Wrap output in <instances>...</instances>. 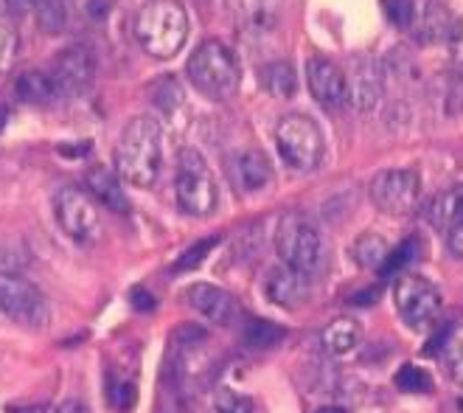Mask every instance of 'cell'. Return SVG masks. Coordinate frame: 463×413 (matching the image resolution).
<instances>
[{
  "mask_svg": "<svg viewBox=\"0 0 463 413\" xmlns=\"http://www.w3.org/2000/svg\"><path fill=\"white\" fill-rule=\"evenodd\" d=\"M160 160H163L160 124L152 116L132 119L116 144L118 178L135 188H149L160 175Z\"/></svg>",
  "mask_w": 463,
  "mask_h": 413,
  "instance_id": "6da1fadb",
  "label": "cell"
},
{
  "mask_svg": "<svg viewBox=\"0 0 463 413\" xmlns=\"http://www.w3.org/2000/svg\"><path fill=\"white\" fill-rule=\"evenodd\" d=\"M135 37L155 60H172L185 45L188 14L177 0H149L135 17Z\"/></svg>",
  "mask_w": 463,
  "mask_h": 413,
  "instance_id": "7a4b0ae2",
  "label": "cell"
},
{
  "mask_svg": "<svg viewBox=\"0 0 463 413\" xmlns=\"http://www.w3.org/2000/svg\"><path fill=\"white\" fill-rule=\"evenodd\" d=\"M188 79L194 82V88L203 96H208L213 101H225L239 91L236 57L231 53L228 45L208 40L194 51V57L188 60Z\"/></svg>",
  "mask_w": 463,
  "mask_h": 413,
  "instance_id": "3957f363",
  "label": "cell"
},
{
  "mask_svg": "<svg viewBox=\"0 0 463 413\" xmlns=\"http://www.w3.org/2000/svg\"><path fill=\"white\" fill-rule=\"evenodd\" d=\"M175 195H177L180 208L192 216H208L216 208V203H220V191H216V183H213L208 163L192 147L180 149L177 175H175Z\"/></svg>",
  "mask_w": 463,
  "mask_h": 413,
  "instance_id": "277c9868",
  "label": "cell"
},
{
  "mask_svg": "<svg viewBox=\"0 0 463 413\" xmlns=\"http://www.w3.org/2000/svg\"><path fill=\"white\" fill-rule=\"evenodd\" d=\"M276 144L281 158L298 172H312L323 163L326 141L320 127L301 113H289L276 127Z\"/></svg>",
  "mask_w": 463,
  "mask_h": 413,
  "instance_id": "5b68a950",
  "label": "cell"
},
{
  "mask_svg": "<svg viewBox=\"0 0 463 413\" xmlns=\"http://www.w3.org/2000/svg\"><path fill=\"white\" fill-rule=\"evenodd\" d=\"M276 251L284 264L301 270V273H315L323 259L320 236L312 228V223L298 211H289L279 219L276 228Z\"/></svg>",
  "mask_w": 463,
  "mask_h": 413,
  "instance_id": "8992f818",
  "label": "cell"
},
{
  "mask_svg": "<svg viewBox=\"0 0 463 413\" xmlns=\"http://www.w3.org/2000/svg\"><path fill=\"white\" fill-rule=\"evenodd\" d=\"M0 312L29 329H40L51 318L45 295L17 273H0Z\"/></svg>",
  "mask_w": 463,
  "mask_h": 413,
  "instance_id": "52a82bcc",
  "label": "cell"
},
{
  "mask_svg": "<svg viewBox=\"0 0 463 413\" xmlns=\"http://www.w3.org/2000/svg\"><path fill=\"white\" fill-rule=\"evenodd\" d=\"M393 301H396L402 321L411 329L430 326L441 312V293L435 290L432 282H427L424 275H416V273L399 275L393 287Z\"/></svg>",
  "mask_w": 463,
  "mask_h": 413,
  "instance_id": "ba28073f",
  "label": "cell"
},
{
  "mask_svg": "<svg viewBox=\"0 0 463 413\" xmlns=\"http://www.w3.org/2000/svg\"><path fill=\"white\" fill-rule=\"evenodd\" d=\"M421 197V180L413 169H385L371 180V200L388 216L413 214Z\"/></svg>",
  "mask_w": 463,
  "mask_h": 413,
  "instance_id": "9c48e42d",
  "label": "cell"
},
{
  "mask_svg": "<svg viewBox=\"0 0 463 413\" xmlns=\"http://www.w3.org/2000/svg\"><path fill=\"white\" fill-rule=\"evenodd\" d=\"M53 214H57L60 228L79 245H88L99 236V211L90 203L88 195H81L79 188L68 186L60 188L57 200H53Z\"/></svg>",
  "mask_w": 463,
  "mask_h": 413,
  "instance_id": "30bf717a",
  "label": "cell"
},
{
  "mask_svg": "<svg viewBox=\"0 0 463 413\" xmlns=\"http://www.w3.org/2000/svg\"><path fill=\"white\" fill-rule=\"evenodd\" d=\"M51 79L60 96H81L88 93L96 76V60L88 45H68L51 62Z\"/></svg>",
  "mask_w": 463,
  "mask_h": 413,
  "instance_id": "8fae6325",
  "label": "cell"
},
{
  "mask_svg": "<svg viewBox=\"0 0 463 413\" xmlns=\"http://www.w3.org/2000/svg\"><path fill=\"white\" fill-rule=\"evenodd\" d=\"M345 82H348V101L357 107L360 113H368V110H373L379 104V99H383L385 73H383L379 60L371 57V53H357V57H351Z\"/></svg>",
  "mask_w": 463,
  "mask_h": 413,
  "instance_id": "7c38bea8",
  "label": "cell"
},
{
  "mask_svg": "<svg viewBox=\"0 0 463 413\" xmlns=\"http://www.w3.org/2000/svg\"><path fill=\"white\" fill-rule=\"evenodd\" d=\"M307 82H309V91L320 107L340 110L348 104V82H345V71L340 65L323 60V57H315L307 65Z\"/></svg>",
  "mask_w": 463,
  "mask_h": 413,
  "instance_id": "4fadbf2b",
  "label": "cell"
},
{
  "mask_svg": "<svg viewBox=\"0 0 463 413\" xmlns=\"http://www.w3.org/2000/svg\"><path fill=\"white\" fill-rule=\"evenodd\" d=\"M407 32L419 45H435L455 32V23L441 0H413V17Z\"/></svg>",
  "mask_w": 463,
  "mask_h": 413,
  "instance_id": "5bb4252c",
  "label": "cell"
},
{
  "mask_svg": "<svg viewBox=\"0 0 463 413\" xmlns=\"http://www.w3.org/2000/svg\"><path fill=\"white\" fill-rule=\"evenodd\" d=\"M231 20L244 32H269L281 17L284 0H225Z\"/></svg>",
  "mask_w": 463,
  "mask_h": 413,
  "instance_id": "9a60e30c",
  "label": "cell"
},
{
  "mask_svg": "<svg viewBox=\"0 0 463 413\" xmlns=\"http://www.w3.org/2000/svg\"><path fill=\"white\" fill-rule=\"evenodd\" d=\"M264 287L272 304H279L284 310H295L307 301V273L295 270L289 264L276 267V270H269Z\"/></svg>",
  "mask_w": 463,
  "mask_h": 413,
  "instance_id": "2e32d148",
  "label": "cell"
},
{
  "mask_svg": "<svg viewBox=\"0 0 463 413\" xmlns=\"http://www.w3.org/2000/svg\"><path fill=\"white\" fill-rule=\"evenodd\" d=\"M188 304H192L200 315H205L208 321L213 323H231L236 318V301L231 298V293H225L222 287H216V284H194V287H188Z\"/></svg>",
  "mask_w": 463,
  "mask_h": 413,
  "instance_id": "e0dca14e",
  "label": "cell"
},
{
  "mask_svg": "<svg viewBox=\"0 0 463 413\" xmlns=\"http://www.w3.org/2000/svg\"><path fill=\"white\" fill-rule=\"evenodd\" d=\"M88 188H90V195L104 206V208H110L116 214H127L129 211V200L124 195V188H121V180L110 172V169H104V167H93L88 172Z\"/></svg>",
  "mask_w": 463,
  "mask_h": 413,
  "instance_id": "ac0fdd59",
  "label": "cell"
},
{
  "mask_svg": "<svg viewBox=\"0 0 463 413\" xmlns=\"http://www.w3.org/2000/svg\"><path fill=\"white\" fill-rule=\"evenodd\" d=\"M272 180V167L264 152H244L233 163V183L241 191H261Z\"/></svg>",
  "mask_w": 463,
  "mask_h": 413,
  "instance_id": "d6986e66",
  "label": "cell"
},
{
  "mask_svg": "<svg viewBox=\"0 0 463 413\" xmlns=\"http://www.w3.org/2000/svg\"><path fill=\"white\" fill-rule=\"evenodd\" d=\"M363 343V326L354 318H337L323 329V346L329 354L343 357Z\"/></svg>",
  "mask_w": 463,
  "mask_h": 413,
  "instance_id": "ffe728a7",
  "label": "cell"
},
{
  "mask_svg": "<svg viewBox=\"0 0 463 413\" xmlns=\"http://www.w3.org/2000/svg\"><path fill=\"white\" fill-rule=\"evenodd\" d=\"M388 254H391L388 239L383 234H373V231L360 234L357 242H354V247H351L354 262H357L363 270H379V267L385 264Z\"/></svg>",
  "mask_w": 463,
  "mask_h": 413,
  "instance_id": "44dd1931",
  "label": "cell"
},
{
  "mask_svg": "<svg viewBox=\"0 0 463 413\" xmlns=\"http://www.w3.org/2000/svg\"><path fill=\"white\" fill-rule=\"evenodd\" d=\"M463 216V186H452L444 195H439L430 206V223L439 231H449Z\"/></svg>",
  "mask_w": 463,
  "mask_h": 413,
  "instance_id": "7402d4cb",
  "label": "cell"
},
{
  "mask_svg": "<svg viewBox=\"0 0 463 413\" xmlns=\"http://www.w3.org/2000/svg\"><path fill=\"white\" fill-rule=\"evenodd\" d=\"M37 29L48 37H60L68 29L71 20V4L68 0H37L34 6Z\"/></svg>",
  "mask_w": 463,
  "mask_h": 413,
  "instance_id": "603a6c76",
  "label": "cell"
},
{
  "mask_svg": "<svg viewBox=\"0 0 463 413\" xmlns=\"http://www.w3.org/2000/svg\"><path fill=\"white\" fill-rule=\"evenodd\" d=\"M259 79H261L264 91L269 96H276V99H289L298 91V76H295V68L289 62H269V65H264Z\"/></svg>",
  "mask_w": 463,
  "mask_h": 413,
  "instance_id": "cb8c5ba5",
  "label": "cell"
},
{
  "mask_svg": "<svg viewBox=\"0 0 463 413\" xmlns=\"http://www.w3.org/2000/svg\"><path fill=\"white\" fill-rule=\"evenodd\" d=\"M17 96L29 104H48L51 99H57V88H53L51 73L43 71H25L17 79Z\"/></svg>",
  "mask_w": 463,
  "mask_h": 413,
  "instance_id": "d4e9b609",
  "label": "cell"
},
{
  "mask_svg": "<svg viewBox=\"0 0 463 413\" xmlns=\"http://www.w3.org/2000/svg\"><path fill=\"white\" fill-rule=\"evenodd\" d=\"M104 394H107V402H110V408L118 410V413L132 410V408H135V399H138V389H135L132 377L118 374L116 369H107Z\"/></svg>",
  "mask_w": 463,
  "mask_h": 413,
  "instance_id": "484cf974",
  "label": "cell"
},
{
  "mask_svg": "<svg viewBox=\"0 0 463 413\" xmlns=\"http://www.w3.org/2000/svg\"><path fill=\"white\" fill-rule=\"evenodd\" d=\"M244 341H248L250 346L256 349H269V346H276L284 341L287 335V329L279 326V323H272V321H259V318H250L248 323H244Z\"/></svg>",
  "mask_w": 463,
  "mask_h": 413,
  "instance_id": "4316f807",
  "label": "cell"
},
{
  "mask_svg": "<svg viewBox=\"0 0 463 413\" xmlns=\"http://www.w3.org/2000/svg\"><path fill=\"white\" fill-rule=\"evenodd\" d=\"M393 382H396V389H402V391H407V394H430V391H432V377H430L424 369L413 366V363L402 366V369L396 371Z\"/></svg>",
  "mask_w": 463,
  "mask_h": 413,
  "instance_id": "83f0119b",
  "label": "cell"
},
{
  "mask_svg": "<svg viewBox=\"0 0 463 413\" xmlns=\"http://www.w3.org/2000/svg\"><path fill=\"white\" fill-rule=\"evenodd\" d=\"M20 51V34L12 20H0V76H6L17 60Z\"/></svg>",
  "mask_w": 463,
  "mask_h": 413,
  "instance_id": "f1b7e54d",
  "label": "cell"
},
{
  "mask_svg": "<svg viewBox=\"0 0 463 413\" xmlns=\"http://www.w3.org/2000/svg\"><path fill=\"white\" fill-rule=\"evenodd\" d=\"M419 247H421V239L419 236H411V239H404L396 251H391L388 254V259H385V264L379 267V273L383 275H393V273H402L407 264H411L416 256H419Z\"/></svg>",
  "mask_w": 463,
  "mask_h": 413,
  "instance_id": "f546056e",
  "label": "cell"
},
{
  "mask_svg": "<svg viewBox=\"0 0 463 413\" xmlns=\"http://www.w3.org/2000/svg\"><path fill=\"white\" fill-rule=\"evenodd\" d=\"M444 357H447V371H449V377H452L458 385H463V332L449 338Z\"/></svg>",
  "mask_w": 463,
  "mask_h": 413,
  "instance_id": "4dcf8cb0",
  "label": "cell"
},
{
  "mask_svg": "<svg viewBox=\"0 0 463 413\" xmlns=\"http://www.w3.org/2000/svg\"><path fill=\"white\" fill-rule=\"evenodd\" d=\"M216 245V239L211 236V239H203V242H197V245H192L188 251L177 259V264H175V270L177 273H183V270H192V267H197L208 254H211V247Z\"/></svg>",
  "mask_w": 463,
  "mask_h": 413,
  "instance_id": "1f68e13d",
  "label": "cell"
},
{
  "mask_svg": "<svg viewBox=\"0 0 463 413\" xmlns=\"http://www.w3.org/2000/svg\"><path fill=\"white\" fill-rule=\"evenodd\" d=\"M385 14L396 29H407L413 17V0H385Z\"/></svg>",
  "mask_w": 463,
  "mask_h": 413,
  "instance_id": "d6a6232c",
  "label": "cell"
},
{
  "mask_svg": "<svg viewBox=\"0 0 463 413\" xmlns=\"http://www.w3.org/2000/svg\"><path fill=\"white\" fill-rule=\"evenodd\" d=\"M216 413H256L250 399H241V397H222L220 405H216Z\"/></svg>",
  "mask_w": 463,
  "mask_h": 413,
  "instance_id": "836d02e7",
  "label": "cell"
},
{
  "mask_svg": "<svg viewBox=\"0 0 463 413\" xmlns=\"http://www.w3.org/2000/svg\"><path fill=\"white\" fill-rule=\"evenodd\" d=\"M116 0H81V12H85L90 20H104L107 14H110Z\"/></svg>",
  "mask_w": 463,
  "mask_h": 413,
  "instance_id": "e575fe53",
  "label": "cell"
},
{
  "mask_svg": "<svg viewBox=\"0 0 463 413\" xmlns=\"http://www.w3.org/2000/svg\"><path fill=\"white\" fill-rule=\"evenodd\" d=\"M129 301H132V307L138 310V312H152V310H155V298H152V293H146L144 287H135V290L129 293Z\"/></svg>",
  "mask_w": 463,
  "mask_h": 413,
  "instance_id": "d590c367",
  "label": "cell"
},
{
  "mask_svg": "<svg viewBox=\"0 0 463 413\" xmlns=\"http://www.w3.org/2000/svg\"><path fill=\"white\" fill-rule=\"evenodd\" d=\"M447 242H449V251L463 259V216L447 231Z\"/></svg>",
  "mask_w": 463,
  "mask_h": 413,
  "instance_id": "8d00e7d4",
  "label": "cell"
},
{
  "mask_svg": "<svg viewBox=\"0 0 463 413\" xmlns=\"http://www.w3.org/2000/svg\"><path fill=\"white\" fill-rule=\"evenodd\" d=\"M379 295H383V290L379 287H368V290H360L357 295H351V304L354 307H371L379 301Z\"/></svg>",
  "mask_w": 463,
  "mask_h": 413,
  "instance_id": "74e56055",
  "label": "cell"
},
{
  "mask_svg": "<svg viewBox=\"0 0 463 413\" xmlns=\"http://www.w3.org/2000/svg\"><path fill=\"white\" fill-rule=\"evenodd\" d=\"M6 6H9V12H14V14H29V12H34L37 0H6Z\"/></svg>",
  "mask_w": 463,
  "mask_h": 413,
  "instance_id": "f35d334b",
  "label": "cell"
},
{
  "mask_svg": "<svg viewBox=\"0 0 463 413\" xmlns=\"http://www.w3.org/2000/svg\"><path fill=\"white\" fill-rule=\"evenodd\" d=\"M57 413H90V408H88L85 402H79V399H65V402L57 408Z\"/></svg>",
  "mask_w": 463,
  "mask_h": 413,
  "instance_id": "ab89813d",
  "label": "cell"
},
{
  "mask_svg": "<svg viewBox=\"0 0 463 413\" xmlns=\"http://www.w3.org/2000/svg\"><path fill=\"white\" fill-rule=\"evenodd\" d=\"M317 413H345L343 408H335V405H326V408H320Z\"/></svg>",
  "mask_w": 463,
  "mask_h": 413,
  "instance_id": "60d3db41",
  "label": "cell"
},
{
  "mask_svg": "<svg viewBox=\"0 0 463 413\" xmlns=\"http://www.w3.org/2000/svg\"><path fill=\"white\" fill-rule=\"evenodd\" d=\"M6 116H9L6 107H0V130H4V124H6Z\"/></svg>",
  "mask_w": 463,
  "mask_h": 413,
  "instance_id": "b9f144b4",
  "label": "cell"
},
{
  "mask_svg": "<svg viewBox=\"0 0 463 413\" xmlns=\"http://www.w3.org/2000/svg\"><path fill=\"white\" fill-rule=\"evenodd\" d=\"M460 410H463V399H460Z\"/></svg>",
  "mask_w": 463,
  "mask_h": 413,
  "instance_id": "7bdbcfd3",
  "label": "cell"
}]
</instances>
